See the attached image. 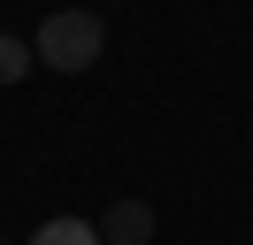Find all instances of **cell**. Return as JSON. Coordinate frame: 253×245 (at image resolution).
<instances>
[{
    "label": "cell",
    "mask_w": 253,
    "mask_h": 245,
    "mask_svg": "<svg viewBox=\"0 0 253 245\" xmlns=\"http://www.w3.org/2000/svg\"><path fill=\"white\" fill-rule=\"evenodd\" d=\"M0 245H8V238H0Z\"/></svg>",
    "instance_id": "5"
},
{
    "label": "cell",
    "mask_w": 253,
    "mask_h": 245,
    "mask_svg": "<svg viewBox=\"0 0 253 245\" xmlns=\"http://www.w3.org/2000/svg\"><path fill=\"white\" fill-rule=\"evenodd\" d=\"M100 46H108V23H100L92 8H54L46 23H39L31 54H39V69H62V77H84V69L100 61Z\"/></svg>",
    "instance_id": "1"
},
{
    "label": "cell",
    "mask_w": 253,
    "mask_h": 245,
    "mask_svg": "<svg viewBox=\"0 0 253 245\" xmlns=\"http://www.w3.org/2000/svg\"><path fill=\"white\" fill-rule=\"evenodd\" d=\"M23 69H39V54L23 39H8V31H0V84H23Z\"/></svg>",
    "instance_id": "4"
},
{
    "label": "cell",
    "mask_w": 253,
    "mask_h": 245,
    "mask_svg": "<svg viewBox=\"0 0 253 245\" xmlns=\"http://www.w3.org/2000/svg\"><path fill=\"white\" fill-rule=\"evenodd\" d=\"M100 238L108 245H154V207H146V199H115V207L100 214Z\"/></svg>",
    "instance_id": "2"
},
{
    "label": "cell",
    "mask_w": 253,
    "mask_h": 245,
    "mask_svg": "<svg viewBox=\"0 0 253 245\" xmlns=\"http://www.w3.org/2000/svg\"><path fill=\"white\" fill-rule=\"evenodd\" d=\"M31 245H108V238H100V222H84V214H54Z\"/></svg>",
    "instance_id": "3"
}]
</instances>
